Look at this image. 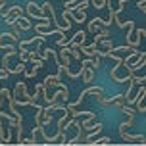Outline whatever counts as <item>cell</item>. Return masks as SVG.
Returning <instances> with one entry per match:
<instances>
[{
  "label": "cell",
  "instance_id": "cell-3",
  "mask_svg": "<svg viewBox=\"0 0 146 146\" xmlns=\"http://www.w3.org/2000/svg\"><path fill=\"white\" fill-rule=\"evenodd\" d=\"M135 125V117H129L125 123L119 125V137L125 140V142H133V144H144V135H129L127 133V129L129 127H133Z\"/></svg>",
  "mask_w": 146,
  "mask_h": 146
},
{
  "label": "cell",
  "instance_id": "cell-7",
  "mask_svg": "<svg viewBox=\"0 0 146 146\" xmlns=\"http://www.w3.org/2000/svg\"><path fill=\"white\" fill-rule=\"evenodd\" d=\"M0 14H2V19H4L8 25H14V23H15V17L23 14V8L21 6H12L10 10H6V12L2 10Z\"/></svg>",
  "mask_w": 146,
  "mask_h": 146
},
{
  "label": "cell",
  "instance_id": "cell-13",
  "mask_svg": "<svg viewBox=\"0 0 146 146\" xmlns=\"http://www.w3.org/2000/svg\"><path fill=\"white\" fill-rule=\"evenodd\" d=\"M31 96H33V104L36 106V104H38V98L44 96V85L42 83H36L35 85V94H31Z\"/></svg>",
  "mask_w": 146,
  "mask_h": 146
},
{
  "label": "cell",
  "instance_id": "cell-20",
  "mask_svg": "<svg viewBox=\"0 0 146 146\" xmlns=\"http://www.w3.org/2000/svg\"><path fill=\"white\" fill-rule=\"evenodd\" d=\"M6 4H8V0H0V12L4 10V6H6Z\"/></svg>",
  "mask_w": 146,
  "mask_h": 146
},
{
  "label": "cell",
  "instance_id": "cell-4",
  "mask_svg": "<svg viewBox=\"0 0 146 146\" xmlns=\"http://www.w3.org/2000/svg\"><path fill=\"white\" fill-rule=\"evenodd\" d=\"M25 12L29 17H35V19H40L44 23H50V17L42 12V8L40 4H36V2H27V6H25Z\"/></svg>",
  "mask_w": 146,
  "mask_h": 146
},
{
  "label": "cell",
  "instance_id": "cell-15",
  "mask_svg": "<svg viewBox=\"0 0 146 146\" xmlns=\"http://www.w3.org/2000/svg\"><path fill=\"white\" fill-rule=\"evenodd\" d=\"M87 144H96V146H106V144H111V139L110 137H102V139H92V140H88Z\"/></svg>",
  "mask_w": 146,
  "mask_h": 146
},
{
  "label": "cell",
  "instance_id": "cell-9",
  "mask_svg": "<svg viewBox=\"0 0 146 146\" xmlns=\"http://www.w3.org/2000/svg\"><path fill=\"white\" fill-rule=\"evenodd\" d=\"M94 75H96V71L92 69V67H87V66L81 64V79H83V83L90 85V83L94 81Z\"/></svg>",
  "mask_w": 146,
  "mask_h": 146
},
{
  "label": "cell",
  "instance_id": "cell-14",
  "mask_svg": "<svg viewBox=\"0 0 146 146\" xmlns=\"http://www.w3.org/2000/svg\"><path fill=\"white\" fill-rule=\"evenodd\" d=\"M119 111H121V113H125L127 117H135V115H137V110H135V108H131L129 104H123V106L119 108Z\"/></svg>",
  "mask_w": 146,
  "mask_h": 146
},
{
  "label": "cell",
  "instance_id": "cell-8",
  "mask_svg": "<svg viewBox=\"0 0 146 146\" xmlns=\"http://www.w3.org/2000/svg\"><path fill=\"white\" fill-rule=\"evenodd\" d=\"M85 40H87V33L85 31H77V33H73V36L69 38V42H67V46H83L85 44Z\"/></svg>",
  "mask_w": 146,
  "mask_h": 146
},
{
  "label": "cell",
  "instance_id": "cell-10",
  "mask_svg": "<svg viewBox=\"0 0 146 146\" xmlns=\"http://www.w3.org/2000/svg\"><path fill=\"white\" fill-rule=\"evenodd\" d=\"M83 66H87V67H92L94 71H98V67L102 66V62H100V56H87V58L81 62Z\"/></svg>",
  "mask_w": 146,
  "mask_h": 146
},
{
  "label": "cell",
  "instance_id": "cell-21",
  "mask_svg": "<svg viewBox=\"0 0 146 146\" xmlns=\"http://www.w3.org/2000/svg\"><path fill=\"white\" fill-rule=\"evenodd\" d=\"M0 144H4V142H2V140H0Z\"/></svg>",
  "mask_w": 146,
  "mask_h": 146
},
{
  "label": "cell",
  "instance_id": "cell-18",
  "mask_svg": "<svg viewBox=\"0 0 146 146\" xmlns=\"http://www.w3.org/2000/svg\"><path fill=\"white\" fill-rule=\"evenodd\" d=\"M137 8L144 14V12H146V0H137Z\"/></svg>",
  "mask_w": 146,
  "mask_h": 146
},
{
  "label": "cell",
  "instance_id": "cell-5",
  "mask_svg": "<svg viewBox=\"0 0 146 146\" xmlns=\"http://www.w3.org/2000/svg\"><path fill=\"white\" fill-rule=\"evenodd\" d=\"M144 98H146V87L144 85H139L137 87V92H135V100H133V104L137 106V113H144L146 111V102H144Z\"/></svg>",
  "mask_w": 146,
  "mask_h": 146
},
{
  "label": "cell",
  "instance_id": "cell-17",
  "mask_svg": "<svg viewBox=\"0 0 146 146\" xmlns=\"http://www.w3.org/2000/svg\"><path fill=\"white\" fill-rule=\"evenodd\" d=\"M31 64H33V67L38 71V69H42V67H44V60H42V58H35Z\"/></svg>",
  "mask_w": 146,
  "mask_h": 146
},
{
  "label": "cell",
  "instance_id": "cell-16",
  "mask_svg": "<svg viewBox=\"0 0 146 146\" xmlns=\"http://www.w3.org/2000/svg\"><path fill=\"white\" fill-rule=\"evenodd\" d=\"M23 73H25V77H27V79H33V77L36 75V69H35L33 66H31V67H27V66H25V69H23Z\"/></svg>",
  "mask_w": 146,
  "mask_h": 146
},
{
  "label": "cell",
  "instance_id": "cell-2",
  "mask_svg": "<svg viewBox=\"0 0 146 146\" xmlns=\"http://www.w3.org/2000/svg\"><path fill=\"white\" fill-rule=\"evenodd\" d=\"M12 96H14V100H15L17 106H33V108H35V104H33V96L27 92V85H25L23 81H19V83L15 85Z\"/></svg>",
  "mask_w": 146,
  "mask_h": 146
},
{
  "label": "cell",
  "instance_id": "cell-19",
  "mask_svg": "<svg viewBox=\"0 0 146 146\" xmlns=\"http://www.w3.org/2000/svg\"><path fill=\"white\" fill-rule=\"evenodd\" d=\"M19 144H27V146H33V144H36V140L31 137V139H21V142Z\"/></svg>",
  "mask_w": 146,
  "mask_h": 146
},
{
  "label": "cell",
  "instance_id": "cell-6",
  "mask_svg": "<svg viewBox=\"0 0 146 146\" xmlns=\"http://www.w3.org/2000/svg\"><path fill=\"white\" fill-rule=\"evenodd\" d=\"M44 96L42 98H46V96L50 94V88H60V87H66L64 83H62V77L60 75H48L46 79H44Z\"/></svg>",
  "mask_w": 146,
  "mask_h": 146
},
{
  "label": "cell",
  "instance_id": "cell-22",
  "mask_svg": "<svg viewBox=\"0 0 146 146\" xmlns=\"http://www.w3.org/2000/svg\"><path fill=\"white\" fill-rule=\"evenodd\" d=\"M0 106H2V100H0Z\"/></svg>",
  "mask_w": 146,
  "mask_h": 146
},
{
  "label": "cell",
  "instance_id": "cell-12",
  "mask_svg": "<svg viewBox=\"0 0 146 146\" xmlns=\"http://www.w3.org/2000/svg\"><path fill=\"white\" fill-rule=\"evenodd\" d=\"M17 29H21V31H29L31 29V21H29V17H25V15H17L15 17V23H14Z\"/></svg>",
  "mask_w": 146,
  "mask_h": 146
},
{
  "label": "cell",
  "instance_id": "cell-11",
  "mask_svg": "<svg viewBox=\"0 0 146 146\" xmlns=\"http://www.w3.org/2000/svg\"><path fill=\"white\" fill-rule=\"evenodd\" d=\"M106 27V23H104V17H94V19H90L88 21V31L90 33H98L100 29Z\"/></svg>",
  "mask_w": 146,
  "mask_h": 146
},
{
  "label": "cell",
  "instance_id": "cell-1",
  "mask_svg": "<svg viewBox=\"0 0 146 146\" xmlns=\"http://www.w3.org/2000/svg\"><path fill=\"white\" fill-rule=\"evenodd\" d=\"M125 27H127V35H125V40L129 46H135V48H139L140 40L146 36V29L144 27H140V29H135V21L129 19V21L125 23Z\"/></svg>",
  "mask_w": 146,
  "mask_h": 146
}]
</instances>
